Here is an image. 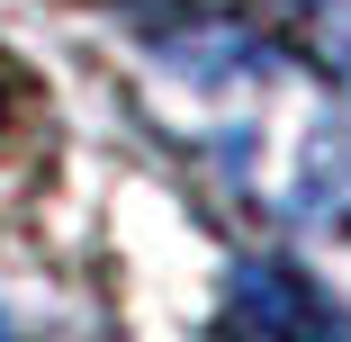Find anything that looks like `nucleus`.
<instances>
[{"instance_id":"nucleus-2","label":"nucleus","mask_w":351,"mask_h":342,"mask_svg":"<svg viewBox=\"0 0 351 342\" xmlns=\"http://www.w3.org/2000/svg\"><path fill=\"white\" fill-rule=\"evenodd\" d=\"M298 19H306V45H315V63L351 90V0H298Z\"/></svg>"},{"instance_id":"nucleus-1","label":"nucleus","mask_w":351,"mask_h":342,"mask_svg":"<svg viewBox=\"0 0 351 342\" xmlns=\"http://www.w3.org/2000/svg\"><path fill=\"white\" fill-rule=\"evenodd\" d=\"M217 342H351V315L298 261H243L217 306Z\"/></svg>"}]
</instances>
